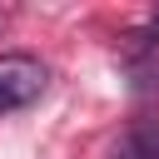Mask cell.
<instances>
[{
  "mask_svg": "<svg viewBox=\"0 0 159 159\" xmlns=\"http://www.w3.org/2000/svg\"><path fill=\"white\" fill-rule=\"evenodd\" d=\"M129 45H159V10L149 15V25H144L139 35H129Z\"/></svg>",
  "mask_w": 159,
  "mask_h": 159,
  "instance_id": "cell-4",
  "label": "cell"
},
{
  "mask_svg": "<svg viewBox=\"0 0 159 159\" xmlns=\"http://www.w3.org/2000/svg\"><path fill=\"white\" fill-rule=\"evenodd\" d=\"M0 30H5V15H0Z\"/></svg>",
  "mask_w": 159,
  "mask_h": 159,
  "instance_id": "cell-5",
  "label": "cell"
},
{
  "mask_svg": "<svg viewBox=\"0 0 159 159\" xmlns=\"http://www.w3.org/2000/svg\"><path fill=\"white\" fill-rule=\"evenodd\" d=\"M129 89L139 99H159V55H144L129 65Z\"/></svg>",
  "mask_w": 159,
  "mask_h": 159,
  "instance_id": "cell-3",
  "label": "cell"
},
{
  "mask_svg": "<svg viewBox=\"0 0 159 159\" xmlns=\"http://www.w3.org/2000/svg\"><path fill=\"white\" fill-rule=\"evenodd\" d=\"M40 89H45V65H40L35 55H25V50L0 55V114L35 104Z\"/></svg>",
  "mask_w": 159,
  "mask_h": 159,
  "instance_id": "cell-1",
  "label": "cell"
},
{
  "mask_svg": "<svg viewBox=\"0 0 159 159\" xmlns=\"http://www.w3.org/2000/svg\"><path fill=\"white\" fill-rule=\"evenodd\" d=\"M109 159H159V119H134L109 149Z\"/></svg>",
  "mask_w": 159,
  "mask_h": 159,
  "instance_id": "cell-2",
  "label": "cell"
}]
</instances>
